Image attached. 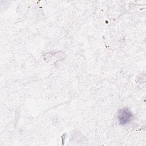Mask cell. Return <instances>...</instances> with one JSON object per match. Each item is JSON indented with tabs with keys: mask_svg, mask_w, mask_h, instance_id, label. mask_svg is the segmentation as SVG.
<instances>
[{
	"mask_svg": "<svg viewBox=\"0 0 146 146\" xmlns=\"http://www.w3.org/2000/svg\"><path fill=\"white\" fill-rule=\"evenodd\" d=\"M133 117L132 113L128 108H123L119 111L117 119L120 124L127 125L132 120Z\"/></svg>",
	"mask_w": 146,
	"mask_h": 146,
	"instance_id": "6da1fadb",
	"label": "cell"
}]
</instances>
